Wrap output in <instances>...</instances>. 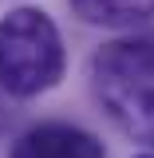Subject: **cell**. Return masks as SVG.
<instances>
[{
    "mask_svg": "<svg viewBox=\"0 0 154 158\" xmlns=\"http://www.w3.org/2000/svg\"><path fill=\"white\" fill-rule=\"evenodd\" d=\"M138 158H154V154H138Z\"/></svg>",
    "mask_w": 154,
    "mask_h": 158,
    "instance_id": "cell-5",
    "label": "cell"
},
{
    "mask_svg": "<svg viewBox=\"0 0 154 158\" xmlns=\"http://www.w3.org/2000/svg\"><path fill=\"white\" fill-rule=\"evenodd\" d=\"M83 24L95 28H138L154 16V0H67Z\"/></svg>",
    "mask_w": 154,
    "mask_h": 158,
    "instance_id": "cell-4",
    "label": "cell"
},
{
    "mask_svg": "<svg viewBox=\"0 0 154 158\" xmlns=\"http://www.w3.org/2000/svg\"><path fill=\"white\" fill-rule=\"evenodd\" d=\"M63 75V36L40 8H12L0 20V87L16 99L52 91Z\"/></svg>",
    "mask_w": 154,
    "mask_h": 158,
    "instance_id": "cell-2",
    "label": "cell"
},
{
    "mask_svg": "<svg viewBox=\"0 0 154 158\" xmlns=\"http://www.w3.org/2000/svg\"><path fill=\"white\" fill-rule=\"evenodd\" d=\"M91 87L123 135L154 146V32L103 44L91 59Z\"/></svg>",
    "mask_w": 154,
    "mask_h": 158,
    "instance_id": "cell-1",
    "label": "cell"
},
{
    "mask_svg": "<svg viewBox=\"0 0 154 158\" xmlns=\"http://www.w3.org/2000/svg\"><path fill=\"white\" fill-rule=\"evenodd\" d=\"M8 158H107L103 142L71 123H40L12 142Z\"/></svg>",
    "mask_w": 154,
    "mask_h": 158,
    "instance_id": "cell-3",
    "label": "cell"
}]
</instances>
